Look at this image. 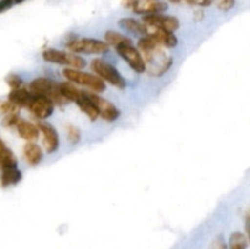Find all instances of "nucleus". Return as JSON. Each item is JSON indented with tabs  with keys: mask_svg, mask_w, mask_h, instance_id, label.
<instances>
[{
	"mask_svg": "<svg viewBox=\"0 0 250 249\" xmlns=\"http://www.w3.org/2000/svg\"><path fill=\"white\" fill-rule=\"evenodd\" d=\"M137 49L141 53L146 70L150 76L160 77L164 73L167 72L173 63L172 56L168 55L161 45H159L154 39L149 36L142 37L138 41Z\"/></svg>",
	"mask_w": 250,
	"mask_h": 249,
	"instance_id": "nucleus-1",
	"label": "nucleus"
},
{
	"mask_svg": "<svg viewBox=\"0 0 250 249\" xmlns=\"http://www.w3.org/2000/svg\"><path fill=\"white\" fill-rule=\"evenodd\" d=\"M28 90L33 95H41V97L48 98L54 105L62 106L67 103V100L62 97L60 92L59 83L54 82L53 80L46 77H39L32 81L28 85Z\"/></svg>",
	"mask_w": 250,
	"mask_h": 249,
	"instance_id": "nucleus-2",
	"label": "nucleus"
},
{
	"mask_svg": "<svg viewBox=\"0 0 250 249\" xmlns=\"http://www.w3.org/2000/svg\"><path fill=\"white\" fill-rule=\"evenodd\" d=\"M62 75L68 82L88 87L93 90V93H102L106 89L104 81L93 73L83 72L82 70H75V68H65L62 71Z\"/></svg>",
	"mask_w": 250,
	"mask_h": 249,
	"instance_id": "nucleus-3",
	"label": "nucleus"
},
{
	"mask_svg": "<svg viewBox=\"0 0 250 249\" xmlns=\"http://www.w3.org/2000/svg\"><path fill=\"white\" fill-rule=\"evenodd\" d=\"M90 68L97 75L98 77L102 78L104 82H109L110 84L114 87L119 88V89H124L126 88V81L122 77L121 73L117 71L116 67L109 63L107 61L103 60V59H94L90 62Z\"/></svg>",
	"mask_w": 250,
	"mask_h": 249,
	"instance_id": "nucleus-4",
	"label": "nucleus"
},
{
	"mask_svg": "<svg viewBox=\"0 0 250 249\" xmlns=\"http://www.w3.org/2000/svg\"><path fill=\"white\" fill-rule=\"evenodd\" d=\"M43 60L46 62L56 63V65L68 66L67 68H75V70H82L85 67V60L77 54L67 53L58 49H45L42 54Z\"/></svg>",
	"mask_w": 250,
	"mask_h": 249,
	"instance_id": "nucleus-5",
	"label": "nucleus"
},
{
	"mask_svg": "<svg viewBox=\"0 0 250 249\" xmlns=\"http://www.w3.org/2000/svg\"><path fill=\"white\" fill-rule=\"evenodd\" d=\"M66 46L73 54H104L110 48L104 41L94 38H71Z\"/></svg>",
	"mask_w": 250,
	"mask_h": 249,
	"instance_id": "nucleus-6",
	"label": "nucleus"
},
{
	"mask_svg": "<svg viewBox=\"0 0 250 249\" xmlns=\"http://www.w3.org/2000/svg\"><path fill=\"white\" fill-rule=\"evenodd\" d=\"M87 97L89 98L90 102L93 103V105L95 106V109L98 110V114L99 117L104 119L107 122H114L115 120H117L120 117V110L112 104L111 102L106 100L105 98L100 97L97 93L93 92H85Z\"/></svg>",
	"mask_w": 250,
	"mask_h": 249,
	"instance_id": "nucleus-7",
	"label": "nucleus"
},
{
	"mask_svg": "<svg viewBox=\"0 0 250 249\" xmlns=\"http://www.w3.org/2000/svg\"><path fill=\"white\" fill-rule=\"evenodd\" d=\"M116 51L117 54L121 56V59H124V60L128 63V66L134 71V72H146V62H144L139 50L136 46H133V44H125V45L117 46Z\"/></svg>",
	"mask_w": 250,
	"mask_h": 249,
	"instance_id": "nucleus-8",
	"label": "nucleus"
},
{
	"mask_svg": "<svg viewBox=\"0 0 250 249\" xmlns=\"http://www.w3.org/2000/svg\"><path fill=\"white\" fill-rule=\"evenodd\" d=\"M143 22L146 26L154 28L165 29L168 32H175L180 28V20L175 16L164 14H151L143 16Z\"/></svg>",
	"mask_w": 250,
	"mask_h": 249,
	"instance_id": "nucleus-9",
	"label": "nucleus"
},
{
	"mask_svg": "<svg viewBox=\"0 0 250 249\" xmlns=\"http://www.w3.org/2000/svg\"><path fill=\"white\" fill-rule=\"evenodd\" d=\"M27 109L32 112L34 117L43 121V120H46L53 115L54 110H55V105L48 98L41 97V95H33Z\"/></svg>",
	"mask_w": 250,
	"mask_h": 249,
	"instance_id": "nucleus-10",
	"label": "nucleus"
},
{
	"mask_svg": "<svg viewBox=\"0 0 250 249\" xmlns=\"http://www.w3.org/2000/svg\"><path fill=\"white\" fill-rule=\"evenodd\" d=\"M37 126H38L39 132H41L42 137H43V144L44 148H45V153H55L59 149V145H60V138H59L58 131L49 122L41 121L37 124Z\"/></svg>",
	"mask_w": 250,
	"mask_h": 249,
	"instance_id": "nucleus-11",
	"label": "nucleus"
},
{
	"mask_svg": "<svg viewBox=\"0 0 250 249\" xmlns=\"http://www.w3.org/2000/svg\"><path fill=\"white\" fill-rule=\"evenodd\" d=\"M168 7L167 2L164 0H134L132 6L133 12L138 15H151V14H163Z\"/></svg>",
	"mask_w": 250,
	"mask_h": 249,
	"instance_id": "nucleus-12",
	"label": "nucleus"
},
{
	"mask_svg": "<svg viewBox=\"0 0 250 249\" xmlns=\"http://www.w3.org/2000/svg\"><path fill=\"white\" fill-rule=\"evenodd\" d=\"M146 36H149L151 39H154V41H155L159 45L163 46V48H176L178 44V39L177 37L175 36V33H173V32L165 31V29L154 28V27L146 26Z\"/></svg>",
	"mask_w": 250,
	"mask_h": 249,
	"instance_id": "nucleus-13",
	"label": "nucleus"
},
{
	"mask_svg": "<svg viewBox=\"0 0 250 249\" xmlns=\"http://www.w3.org/2000/svg\"><path fill=\"white\" fill-rule=\"evenodd\" d=\"M15 128L17 129V133H19V136L21 137V138L26 139V141L28 142L37 141V139L39 138V134H41L37 124H33V122L26 121V120L22 119H20L19 121H17Z\"/></svg>",
	"mask_w": 250,
	"mask_h": 249,
	"instance_id": "nucleus-14",
	"label": "nucleus"
},
{
	"mask_svg": "<svg viewBox=\"0 0 250 249\" xmlns=\"http://www.w3.org/2000/svg\"><path fill=\"white\" fill-rule=\"evenodd\" d=\"M32 98H33V94L29 92L28 88L24 87H20L17 89H11V92L7 95V100L10 103H12L15 106L19 107V109L28 106Z\"/></svg>",
	"mask_w": 250,
	"mask_h": 249,
	"instance_id": "nucleus-15",
	"label": "nucleus"
},
{
	"mask_svg": "<svg viewBox=\"0 0 250 249\" xmlns=\"http://www.w3.org/2000/svg\"><path fill=\"white\" fill-rule=\"evenodd\" d=\"M43 149L34 142H28L23 146V158L29 166H37L43 160Z\"/></svg>",
	"mask_w": 250,
	"mask_h": 249,
	"instance_id": "nucleus-16",
	"label": "nucleus"
},
{
	"mask_svg": "<svg viewBox=\"0 0 250 249\" xmlns=\"http://www.w3.org/2000/svg\"><path fill=\"white\" fill-rule=\"evenodd\" d=\"M22 180V172L19 167L2 168L0 173V186L2 188H7L10 186H15Z\"/></svg>",
	"mask_w": 250,
	"mask_h": 249,
	"instance_id": "nucleus-17",
	"label": "nucleus"
},
{
	"mask_svg": "<svg viewBox=\"0 0 250 249\" xmlns=\"http://www.w3.org/2000/svg\"><path fill=\"white\" fill-rule=\"evenodd\" d=\"M119 26L121 28L126 29V31L131 32V33L137 34V36H146V26L143 22L138 21L136 19H132V17H125L119 21Z\"/></svg>",
	"mask_w": 250,
	"mask_h": 249,
	"instance_id": "nucleus-18",
	"label": "nucleus"
},
{
	"mask_svg": "<svg viewBox=\"0 0 250 249\" xmlns=\"http://www.w3.org/2000/svg\"><path fill=\"white\" fill-rule=\"evenodd\" d=\"M59 87H60L61 94H62V97L65 98L67 102L77 103L78 100L83 97V94H84L83 90H81L77 85L68 82V81L67 82L59 83Z\"/></svg>",
	"mask_w": 250,
	"mask_h": 249,
	"instance_id": "nucleus-19",
	"label": "nucleus"
},
{
	"mask_svg": "<svg viewBox=\"0 0 250 249\" xmlns=\"http://www.w3.org/2000/svg\"><path fill=\"white\" fill-rule=\"evenodd\" d=\"M10 167H17V159L11 149L0 138V170Z\"/></svg>",
	"mask_w": 250,
	"mask_h": 249,
	"instance_id": "nucleus-20",
	"label": "nucleus"
},
{
	"mask_svg": "<svg viewBox=\"0 0 250 249\" xmlns=\"http://www.w3.org/2000/svg\"><path fill=\"white\" fill-rule=\"evenodd\" d=\"M105 43L109 46H114L115 49L117 46L125 45V44H132V41L128 38V37L124 36L122 33L116 31H107L104 36Z\"/></svg>",
	"mask_w": 250,
	"mask_h": 249,
	"instance_id": "nucleus-21",
	"label": "nucleus"
},
{
	"mask_svg": "<svg viewBox=\"0 0 250 249\" xmlns=\"http://www.w3.org/2000/svg\"><path fill=\"white\" fill-rule=\"evenodd\" d=\"M76 104L78 105V107H80L81 110H82V112H84L85 115L88 116V119L90 120V121H95V120L99 117V114H98V110L95 109V106L93 105V103L90 102L89 98L87 97V94H83V97L81 98L80 100H78Z\"/></svg>",
	"mask_w": 250,
	"mask_h": 249,
	"instance_id": "nucleus-22",
	"label": "nucleus"
},
{
	"mask_svg": "<svg viewBox=\"0 0 250 249\" xmlns=\"http://www.w3.org/2000/svg\"><path fill=\"white\" fill-rule=\"evenodd\" d=\"M248 248V237L242 232H233L229 236V249H247Z\"/></svg>",
	"mask_w": 250,
	"mask_h": 249,
	"instance_id": "nucleus-23",
	"label": "nucleus"
},
{
	"mask_svg": "<svg viewBox=\"0 0 250 249\" xmlns=\"http://www.w3.org/2000/svg\"><path fill=\"white\" fill-rule=\"evenodd\" d=\"M66 133H67L68 141L72 144H77L81 141V131L78 127L73 126V124H68L66 128Z\"/></svg>",
	"mask_w": 250,
	"mask_h": 249,
	"instance_id": "nucleus-24",
	"label": "nucleus"
},
{
	"mask_svg": "<svg viewBox=\"0 0 250 249\" xmlns=\"http://www.w3.org/2000/svg\"><path fill=\"white\" fill-rule=\"evenodd\" d=\"M5 81H6V83L9 84V87L11 88V89H17V88L23 85V80H22L19 75H15V73H11V75L7 76V77L5 78Z\"/></svg>",
	"mask_w": 250,
	"mask_h": 249,
	"instance_id": "nucleus-25",
	"label": "nucleus"
},
{
	"mask_svg": "<svg viewBox=\"0 0 250 249\" xmlns=\"http://www.w3.org/2000/svg\"><path fill=\"white\" fill-rule=\"evenodd\" d=\"M19 107L15 106V105L12 104V103H10L9 100H0V114L1 115L19 112Z\"/></svg>",
	"mask_w": 250,
	"mask_h": 249,
	"instance_id": "nucleus-26",
	"label": "nucleus"
},
{
	"mask_svg": "<svg viewBox=\"0 0 250 249\" xmlns=\"http://www.w3.org/2000/svg\"><path fill=\"white\" fill-rule=\"evenodd\" d=\"M19 120H20L19 112H12V114L4 115V120H2V126L7 127V128H10V127H15V126H16V124H17V121H19Z\"/></svg>",
	"mask_w": 250,
	"mask_h": 249,
	"instance_id": "nucleus-27",
	"label": "nucleus"
},
{
	"mask_svg": "<svg viewBox=\"0 0 250 249\" xmlns=\"http://www.w3.org/2000/svg\"><path fill=\"white\" fill-rule=\"evenodd\" d=\"M234 5H236V0H219L216 2L217 9L221 11H229L231 9H233Z\"/></svg>",
	"mask_w": 250,
	"mask_h": 249,
	"instance_id": "nucleus-28",
	"label": "nucleus"
},
{
	"mask_svg": "<svg viewBox=\"0 0 250 249\" xmlns=\"http://www.w3.org/2000/svg\"><path fill=\"white\" fill-rule=\"evenodd\" d=\"M14 5H16V0H0V14L11 9Z\"/></svg>",
	"mask_w": 250,
	"mask_h": 249,
	"instance_id": "nucleus-29",
	"label": "nucleus"
},
{
	"mask_svg": "<svg viewBox=\"0 0 250 249\" xmlns=\"http://www.w3.org/2000/svg\"><path fill=\"white\" fill-rule=\"evenodd\" d=\"M211 249H229L227 244L225 243V241L222 238H217L216 241L212 243Z\"/></svg>",
	"mask_w": 250,
	"mask_h": 249,
	"instance_id": "nucleus-30",
	"label": "nucleus"
},
{
	"mask_svg": "<svg viewBox=\"0 0 250 249\" xmlns=\"http://www.w3.org/2000/svg\"><path fill=\"white\" fill-rule=\"evenodd\" d=\"M215 0H193L195 6H200V7H208L210 6L211 4H214Z\"/></svg>",
	"mask_w": 250,
	"mask_h": 249,
	"instance_id": "nucleus-31",
	"label": "nucleus"
},
{
	"mask_svg": "<svg viewBox=\"0 0 250 249\" xmlns=\"http://www.w3.org/2000/svg\"><path fill=\"white\" fill-rule=\"evenodd\" d=\"M168 1L176 5H194L193 0H168Z\"/></svg>",
	"mask_w": 250,
	"mask_h": 249,
	"instance_id": "nucleus-32",
	"label": "nucleus"
},
{
	"mask_svg": "<svg viewBox=\"0 0 250 249\" xmlns=\"http://www.w3.org/2000/svg\"><path fill=\"white\" fill-rule=\"evenodd\" d=\"M134 4V0H122V5H124L126 9H132Z\"/></svg>",
	"mask_w": 250,
	"mask_h": 249,
	"instance_id": "nucleus-33",
	"label": "nucleus"
},
{
	"mask_svg": "<svg viewBox=\"0 0 250 249\" xmlns=\"http://www.w3.org/2000/svg\"><path fill=\"white\" fill-rule=\"evenodd\" d=\"M194 17L197 21H200V20H203V17H204V12H203V10H197V11L194 12Z\"/></svg>",
	"mask_w": 250,
	"mask_h": 249,
	"instance_id": "nucleus-34",
	"label": "nucleus"
},
{
	"mask_svg": "<svg viewBox=\"0 0 250 249\" xmlns=\"http://www.w3.org/2000/svg\"><path fill=\"white\" fill-rule=\"evenodd\" d=\"M24 0H16V4H21V2H23Z\"/></svg>",
	"mask_w": 250,
	"mask_h": 249,
	"instance_id": "nucleus-35",
	"label": "nucleus"
}]
</instances>
